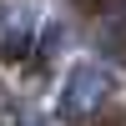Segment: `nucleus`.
I'll list each match as a JSON object with an SVG mask.
<instances>
[{
    "mask_svg": "<svg viewBox=\"0 0 126 126\" xmlns=\"http://www.w3.org/2000/svg\"><path fill=\"white\" fill-rule=\"evenodd\" d=\"M30 116H35V111H25L5 86H0V126H30Z\"/></svg>",
    "mask_w": 126,
    "mask_h": 126,
    "instance_id": "nucleus-3",
    "label": "nucleus"
},
{
    "mask_svg": "<svg viewBox=\"0 0 126 126\" xmlns=\"http://www.w3.org/2000/svg\"><path fill=\"white\" fill-rule=\"evenodd\" d=\"M30 10H15V20H10V30H5V50L10 56H25V35H30Z\"/></svg>",
    "mask_w": 126,
    "mask_h": 126,
    "instance_id": "nucleus-2",
    "label": "nucleus"
},
{
    "mask_svg": "<svg viewBox=\"0 0 126 126\" xmlns=\"http://www.w3.org/2000/svg\"><path fill=\"white\" fill-rule=\"evenodd\" d=\"M30 126H46V121H40V116H30Z\"/></svg>",
    "mask_w": 126,
    "mask_h": 126,
    "instance_id": "nucleus-4",
    "label": "nucleus"
},
{
    "mask_svg": "<svg viewBox=\"0 0 126 126\" xmlns=\"http://www.w3.org/2000/svg\"><path fill=\"white\" fill-rule=\"evenodd\" d=\"M111 91H116L111 66H101V61H76V66L66 71V81H61V116H66V121L96 116V111L106 106Z\"/></svg>",
    "mask_w": 126,
    "mask_h": 126,
    "instance_id": "nucleus-1",
    "label": "nucleus"
}]
</instances>
